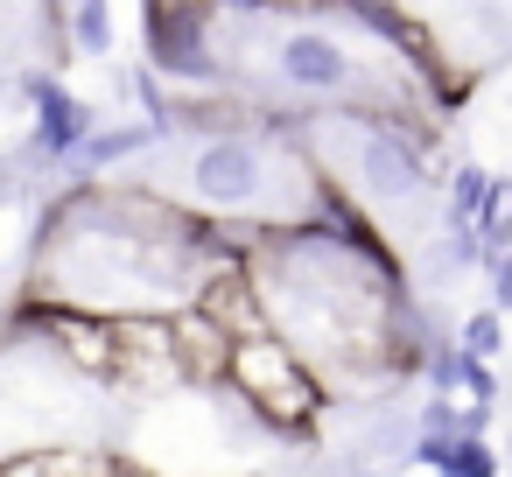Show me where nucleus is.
Returning a JSON list of instances; mask_svg holds the SVG:
<instances>
[{"label": "nucleus", "mask_w": 512, "mask_h": 477, "mask_svg": "<svg viewBox=\"0 0 512 477\" xmlns=\"http://www.w3.org/2000/svg\"><path fill=\"white\" fill-rule=\"evenodd\" d=\"M0 477H92V463L78 449H29V456H15Z\"/></svg>", "instance_id": "obj_10"}, {"label": "nucleus", "mask_w": 512, "mask_h": 477, "mask_svg": "<svg viewBox=\"0 0 512 477\" xmlns=\"http://www.w3.org/2000/svg\"><path fill=\"white\" fill-rule=\"evenodd\" d=\"M148 57L162 71H183V78H204L211 71L197 0H155V8H148Z\"/></svg>", "instance_id": "obj_5"}, {"label": "nucleus", "mask_w": 512, "mask_h": 477, "mask_svg": "<svg viewBox=\"0 0 512 477\" xmlns=\"http://www.w3.org/2000/svg\"><path fill=\"white\" fill-rule=\"evenodd\" d=\"M463 344H470L477 358H484V351H498V316H477V323L463 330Z\"/></svg>", "instance_id": "obj_15"}, {"label": "nucleus", "mask_w": 512, "mask_h": 477, "mask_svg": "<svg viewBox=\"0 0 512 477\" xmlns=\"http://www.w3.org/2000/svg\"><path fill=\"white\" fill-rule=\"evenodd\" d=\"M78 50L85 57H106L113 50V0H78Z\"/></svg>", "instance_id": "obj_11"}, {"label": "nucleus", "mask_w": 512, "mask_h": 477, "mask_svg": "<svg viewBox=\"0 0 512 477\" xmlns=\"http://www.w3.org/2000/svg\"><path fill=\"white\" fill-rule=\"evenodd\" d=\"M99 477H148V470H134V463H113V470H99Z\"/></svg>", "instance_id": "obj_17"}, {"label": "nucleus", "mask_w": 512, "mask_h": 477, "mask_svg": "<svg viewBox=\"0 0 512 477\" xmlns=\"http://www.w3.org/2000/svg\"><path fill=\"white\" fill-rule=\"evenodd\" d=\"M155 141V127H113V134H92V148H85V162L99 169V162H120V155H141Z\"/></svg>", "instance_id": "obj_12"}, {"label": "nucleus", "mask_w": 512, "mask_h": 477, "mask_svg": "<svg viewBox=\"0 0 512 477\" xmlns=\"http://www.w3.org/2000/svg\"><path fill=\"white\" fill-rule=\"evenodd\" d=\"M176 316V351H183V372L190 379H232V337L204 316V309H169Z\"/></svg>", "instance_id": "obj_8"}, {"label": "nucleus", "mask_w": 512, "mask_h": 477, "mask_svg": "<svg viewBox=\"0 0 512 477\" xmlns=\"http://www.w3.org/2000/svg\"><path fill=\"white\" fill-rule=\"evenodd\" d=\"M22 92L36 99V148H43L50 162H57V155H85V148H92V141H85V134H92V113H85L71 92H57L50 78H29Z\"/></svg>", "instance_id": "obj_6"}, {"label": "nucleus", "mask_w": 512, "mask_h": 477, "mask_svg": "<svg viewBox=\"0 0 512 477\" xmlns=\"http://www.w3.org/2000/svg\"><path fill=\"white\" fill-rule=\"evenodd\" d=\"M498 309H512V253H505V267H498Z\"/></svg>", "instance_id": "obj_16"}, {"label": "nucleus", "mask_w": 512, "mask_h": 477, "mask_svg": "<svg viewBox=\"0 0 512 477\" xmlns=\"http://www.w3.org/2000/svg\"><path fill=\"white\" fill-rule=\"evenodd\" d=\"M484 204H491V176L477 162H456L449 169V218H456V232L484 225Z\"/></svg>", "instance_id": "obj_9"}, {"label": "nucleus", "mask_w": 512, "mask_h": 477, "mask_svg": "<svg viewBox=\"0 0 512 477\" xmlns=\"http://www.w3.org/2000/svg\"><path fill=\"white\" fill-rule=\"evenodd\" d=\"M232 393H239L260 421H274V428H309V421L323 414V379L309 372V358H302L281 330L246 337V344L232 351Z\"/></svg>", "instance_id": "obj_1"}, {"label": "nucleus", "mask_w": 512, "mask_h": 477, "mask_svg": "<svg viewBox=\"0 0 512 477\" xmlns=\"http://www.w3.org/2000/svg\"><path fill=\"white\" fill-rule=\"evenodd\" d=\"M190 190H197V204L204 211H225V218H246V211H260L267 204V190H274V176H267V155L253 148V141H211L197 162H190Z\"/></svg>", "instance_id": "obj_3"}, {"label": "nucleus", "mask_w": 512, "mask_h": 477, "mask_svg": "<svg viewBox=\"0 0 512 477\" xmlns=\"http://www.w3.org/2000/svg\"><path fill=\"white\" fill-rule=\"evenodd\" d=\"M491 470H498V463H491V449H484V442H470V435L442 456V477H491Z\"/></svg>", "instance_id": "obj_14"}, {"label": "nucleus", "mask_w": 512, "mask_h": 477, "mask_svg": "<svg viewBox=\"0 0 512 477\" xmlns=\"http://www.w3.org/2000/svg\"><path fill=\"white\" fill-rule=\"evenodd\" d=\"M274 71L295 85V92H344L351 85V57L330 43V36H288L274 50Z\"/></svg>", "instance_id": "obj_7"}, {"label": "nucleus", "mask_w": 512, "mask_h": 477, "mask_svg": "<svg viewBox=\"0 0 512 477\" xmlns=\"http://www.w3.org/2000/svg\"><path fill=\"white\" fill-rule=\"evenodd\" d=\"M120 323V365L113 379L134 386V393H162V386H183V351H176V316H113Z\"/></svg>", "instance_id": "obj_4"}, {"label": "nucleus", "mask_w": 512, "mask_h": 477, "mask_svg": "<svg viewBox=\"0 0 512 477\" xmlns=\"http://www.w3.org/2000/svg\"><path fill=\"white\" fill-rule=\"evenodd\" d=\"M484 246H512V183H491V204H484Z\"/></svg>", "instance_id": "obj_13"}, {"label": "nucleus", "mask_w": 512, "mask_h": 477, "mask_svg": "<svg viewBox=\"0 0 512 477\" xmlns=\"http://www.w3.org/2000/svg\"><path fill=\"white\" fill-rule=\"evenodd\" d=\"M358 183L379 197V204H421L428 197V134L414 127H365L358 134Z\"/></svg>", "instance_id": "obj_2"}]
</instances>
